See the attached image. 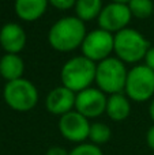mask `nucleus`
I'll return each mask as SVG.
<instances>
[{
    "label": "nucleus",
    "instance_id": "b1692460",
    "mask_svg": "<svg viewBox=\"0 0 154 155\" xmlns=\"http://www.w3.org/2000/svg\"><path fill=\"white\" fill-rule=\"evenodd\" d=\"M149 116H150V118H152L153 123H154V98L152 99V102H150V106H149Z\"/></svg>",
    "mask_w": 154,
    "mask_h": 155
},
{
    "label": "nucleus",
    "instance_id": "f03ea898",
    "mask_svg": "<svg viewBox=\"0 0 154 155\" xmlns=\"http://www.w3.org/2000/svg\"><path fill=\"white\" fill-rule=\"evenodd\" d=\"M97 64L85 56H75L64 63L60 71L62 86L70 88L75 94L92 87L95 83Z\"/></svg>",
    "mask_w": 154,
    "mask_h": 155
},
{
    "label": "nucleus",
    "instance_id": "f8f14e48",
    "mask_svg": "<svg viewBox=\"0 0 154 155\" xmlns=\"http://www.w3.org/2000/svg\"><path fill=\"white\" fill-rule=\"evenodd\" d=\"M27 35L19 23L8 22L0 29V46L5 53L19 54L26 46Z\"/></svg>",
    "mask_w": 154,
    "mask_h": 155
},
{
    "label": "nucleus",
    "instance_id": "f3484780",
    "mask_svg": "<svg viewBox=\"0 0 154 155\" xmlns=\"http://www.w3.org/2000/svg\"><path fill=\"white\" fill-rule=\"evenodd\" d=\"M112 136V131L105 123H93L90 125V132H89V140L90 143L98 146L105 144L111 140Z\"/></svg>",
    "mask_w": 154,
    "mask_h": 155
},
{
    "label": "nucleus",
    "instance_id": "4468645a",
    "mask_svg": "<svg viewBox=\"0 0 154 155\" xmlns=\"http://www.w3.org/2000/svg\"><path fill=\"white\" fill-rule=\"evenodd\" d=\"M105 113L112 121H124L131 114V99L124 93L112 94L106 101Z\"/></svg>",
    "mask_w": 154,
    "mask_h": 155
},
{
    "label": "nucleus",
    "instance_id": "ddd939ff",
    "mask_svg": "<svg viewBox=\"0 0 154 155\" xmlns=\"http://www.w3.org/2000/svg\"><path fill=\"white\" fill-rule=\"evenodd\" d=\"M48 5V0H15L14 10L19 19L25 22H34L46 12Z\"/></svg>",
    "mask_w": 154,
    "mask_h": 155
},
{
    "label": "nucleus",
    "instance_id": "1a4fd4ad",
    "mask_svg": "<svg viewBox=\"0 0 154 155\" xmlns=\"http://www.w3.org/2000/svg\"><path fill=\"white\" fill-rule=\"evenodd\" d=\"M90 121L76 110L65 113L59 118V131L65 140L81 144L89 139Z\"/></svg>",
    "mask_w": 154,
    "mask_h": 155
},
{
    "label": "nucleus",
    "instance_id": "f257e3e1",
    "mask_svg": "<svg viewBox=\"0 0 154 155\" xmlns=\"http://www.w3.org/2000/svg\"><path fill=\"white\" fill-rule=\"evenodd\" d=\"M86 34L85 22L76 16H63L51 26L48 42L57 52H72L82 46Z\"/></svg>",
    "mask_w": 154,
    "mask_h": 155
},
{
    "label": "nucleus",
    "instance_id": "412c9836",
    "mask_svg": "<svg viewBox=\"0 0 154 155\" xmlns=\"http://www.w3.org/2000/svg\"><path fill=\"white\" fill-rule=\"evenodd\" d=\"M45 155H70V151H67L62 146H52L46 150Z\"/></svg>",
    "mask_w": 154,
    "mask_h": 155
},
{
    "label": "nucleus",
    "instance_id": "20e7f679",
    "mask_svg": "<svg viewBox=\"0 0 154 155\" xmlns=\"http://www.w3.org/2000/svg\"><path fill=\"white\" fill-rule=\"evenodd\" d=\"M127 75L128 70L126 68L124 63L116 56H111L97 63L95 84H97V88H100L106 95L124 93Z\"/></svg>",
    "mask_w": 154,
    "mask_h": 155
},
{
    "label": "nucleus",
    "instance_id": "6e6552de",
    "mask_svg": "<svg viewBox=\"0 0 154 155\" xmlns=\"http://www.w3.org/2000/svg\"><path fill=\"white\" fill-rule=\"evenodd\" d=\"M131 18L132 15H131L127 4L111 2L106 5H104L102 11L97 18V22L100 29L112 33V34H116V33L127 29L128 23L131 22Z\"/></svg>",
    "mask_w": 154,
    "mask_h": 155
},
{
    "label": "nucleus",
    "instance_id": "aec40b11",
    "mask_svg": "<svg viewBox=\"0 0 154 155\" xmlns=\"http://www.w3.org/2000/svg\"><path fill=\"white\" fill-rule=\"evenodd\" d=\"M49 4L60 11H67L75 7L76 0H48Z\"/></svg>",
    "mask_w": 154,
    "mask_h": 155
},
{
    "label": "nucleus",
    "instance_id": "2eb2a0df",
    "mask_svg": "<svg viewBox=\"0 0 154 155\" xmlns=\"http://www.w3.org/2000/svg\"><path fill=\"white\" fill-rule=\"evenodd\" d=\"M25 63L19 54L4 53L0 57V76L7 82L23 78Z\"/></svg>",
    "mask_w": 154,
    "mask_h": 155
},
{
    "label": "nucleus",
    "instance_id": "9b49d317",
    "mask_svg": "<svg viewBox=\"0 0 154 155\" xmlns=\"http://www.w3.org/2000/svg\"><path fill=\"white\" fill-rule=\"evenodd\" d=\"M76 94L64 86L55 87L48 93L45 98V106L49 113L62 117L65 113L75 110Z\"/></svg>",
    "mask_w": 154,
    "mask_h": 155
},
{
    "label": "nucleus",
    "instance_id": "4be33fe9",
    "mask_svg": "<svg viewBox=\"0 0 154 155\" xmlns=\"http://www.w3.org/2000/svg\"><path fill=\"white\" fill-rule=\"evenodd\" d=\"M145 64H146L150 70L154 71V46H150L149 52L146 53V57H145Z\"/></svg>",
    "mask_w": 154,
    "mask_h": 155
},
{
    "label": "nucleus",
    "instance_id": "5701e85b",
    "mask_svg": "<svg viewBox=\"0 0 154 155\" xmlns=\"http://www.w3.org/2000/svg\"><path fill=\"white\" fill-rule=\"evenodd\" d=\"M146 143H147V147L154 151V124L150 127L146 134Z\"/></svg>",
    "mask_w": 154,
    "mask_h": 155
},
{
    "label": "nucleus",
    "instance_id": "a211bd4d",
    "mask_svg": "<svg viewBox=\"0 0 154 155\" xmlns=\"http://www.w3.org/2000/svg\"><path fill=\"white\" fill-rule=\"evenodd\" d=\"M127 5L131 15L136 19H147L154 12L153 0H130Z\"/></svg>",
    "mask_w": 154,
    "mask_h": 155
},
{
    "label": "nucleus",
    "instance_id": "0eeeda50",
    "mask_svg": "<svg viewBox=\"0 0 154 155\" xmlns=\"http://www.w3.org/2000/svg\"><path fill=\"white\" fill-rule=\"evenodd\" d=\"M115 48V34L108 33L102 29H95L87 31L83 42H82L81 51L82 56L87 57L89 60L94 61L95 64L102 60L111 57Z\"/></svg>",
    "mask_w": 154,
    "mask_h": 155
},
{
    "label": "nucleus",
    "instance_id": "39448f33",
    "mask_svg": "<svg viewBox=\"0 0 154 155\" xmlns=\"http://www.w3.org/2000/svg\"><path fill=\"white\" fill-rule=\"evenodd\" d=\"M3 98L10 109L15 112H30L38 104V90L29 79L21 78L7 82L3 88Z\"/></svg>",
    "mask_w": 154,
    "mask_h": 155
},
{
    "label": "nucleus",
    "instance_id": "7ed1b4c3",
    "mask_svg": "<svg viewBox=\"0 0 154 155\" xmlns=\"http://www.w3.org/2000/svg\"><path fill=\"white\" fill-rule=\"evenodd\" d=\"M150 49L147 38L132 27L122 30L115 34L113 53L124 64H135L145 60L146 53Z\"/></svg>",
    "mask_w": 154,
    "mask_h": 155
},
{
    "label": "nucleus",
    "instance_id": "6ab92c4d",
    "mask_svg": "<svg viewBox=\"0 0 154 155\" xmlns=\"http://www.w3.org/2000/svg\"><path fill=\"white\" fill-rule=\"evenodd\" d=\"M70 155H104L102 150L93 143H81L70 151Z\"/></svg>",
    "mask_w": 154,
    "mask_h": 155
},
{
    "label": "nucleus",
    "instance_id": "393cba45",
    "mask_svg": "<svg viewBox=\"0 0 154 155\" xmlns=\"http://www.w3.org/2000/svg\"><path fill=\"white\" fill-rule=\"evenodd\" d=\"M111 2H113V3H123V4H127L130 0H111Z\"/></svg>",
    "mask_w": 154,
    "mask_h": 155
},
{
    "label": "nucleus",
    "instance_id": "9d476101",
    "mask_svg": "<svg viewBox=\"0 0 154 155\" xmlns=\"http://www.w3.org/2000/svg\"><path fill=\"white\" fill-rule=\"evenodd\" d=\"M108 95L97 87H89L76 94L75 110L86 118H97L105 113Z\"/></svg>",
    "mask_w": 154,
    "mask_h": 155
},
{
    "label": "nucleus",
    "instance_id": "dca6fc26",
    "mask_svg": "<svg viewBox=\"0 0 154 155\" xmlns=\"http://www.w3.org/2000/svg\"><path fill=\"white\" fill-rule=\"evenodd\" d=\"M104 5L102 0H76L75 3V16L82 22H90L98 18Z\"/></svg>",
    "mask_w": 154,
    "mask_h": 155
},
{
    "label": "nucleus",
    "instance_id": "423d86ee",
    "mask_svg": "<svg viewBox=\"0 0 154 155\" xmlns=\"http://www.w3.org/2000/svg\"><path fill=\"white\" fill-rule=\"evenodd\" d=\"M124 94L134 102H146L154 95V71L146 64H136L128 71Z\"/></svg>",
    "mask_w": 154,
    "mask_h": 155
}]
</instances>
